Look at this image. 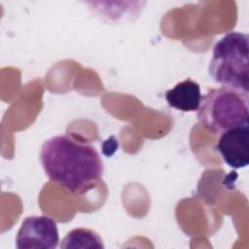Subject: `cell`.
Here are the masks:
<instances>
[{"label": "cell", "mask_w": 249, "mask_h": 249, "mask_svg": "<svg viewBox=\"0 0 249 249\" xmlns=\"http://www.w3.org/2000/svg\"><path fill=\"white\" fill-rule=\"evenodd\" d=\"M201 98L199 85L191 79L176 84L165 93V100L168 105L182 112L197 111Z\"/></svg>", "instance_id": "cell-6"}, {"label": "cell", "mask_w": 249, "mask_h": 249, "mask_svg": "<svg viewBox=\"0 0 249 249\" xmlns=\"http://www.w3.org/2000/svg\"><path fill=\"white\" fill-rule=\"evenodd\" d=\"M60 248L103 249L104 244L100 235L90 229L78 228L70 231L62 239Z\"/></svg>", "instance_id": "cell-7"}, {"label": "cell", "mask_w": 249, "mask_h": 249, "mask_svg": "<svg viewBox=\"0 0 249 249\" xmlns=\"http://www.w3.org/2000/svg\"><path fill=\"white\" fill-rule=\"evenodd\" d=\"M249 95L220 87L211 89L197 109V121L206 130L220 135L225 131L249 124Z\"/></svg>", "instance_id": "cell-3"}, {"label": "cell", "mask_w": 249, "mask_h": 249, "mask_svg": "<svg viewBox=\"0 0 249 249\" xmlns=\"http://www.w3.org/2000/svg\"><path fill=\"white\" fill-rule=\"evenodd\" d=\"M215 148L224 162L231 168L246 167L249 164V124L220 134Z\"/></svg>", "instance_id": "cell-5"}, {"label": "cell", "mask_w": 249, "mask_h": 249, "mask_svg": "<svg viewBox=\"0 0 249 249\" xmlns=\"http://www.w3.org/2000/svg\"><path fill=\"white\" fill-rule=\"evenodd\" d=\"M208 72L222 87L249 95V37L231 31L214 46Z\"/></svg>", "instance_id": "cell-2"}, {"label": "cell", "mask_w": 249, "mask_h": 249, "mask_svg": "<svg viewBox=\"0 0 249 249\" xmlns=\"http://www.w3.org/2000/svg\"><path fill=\"white\" fill-rule=\"evenodd\" d=\"M57 225L49 216L26 217L16 236L18 249H54L58 246Z\"/></svg>", "instance_id": "cell-4"}, {"label": "cell", "mask_w": 249, "mask_h": 249, "mask_svg": "<svg viewBox=\"0 0 249 249\" xmlns=\"http://www.w3.org/2000/svg\"><path fill=\"white\" fill-rule=\"evenodd\" d=\"M40 161L49 179L72 195L97 184L104 171L96 149L67 134L47 139L41 147Z\"/></svg>", "instance_id": "cell-1"}]
</instances>
